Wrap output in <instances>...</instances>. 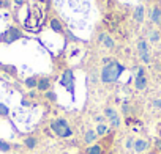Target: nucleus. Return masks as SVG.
<instances>
[{
	"label": "nucleus",
	"mask_w": 161,
	"mask_h": 154,
	"mask_svg": "<svg viewBox=\"0 0 161 154\" xmlns=\"http://www.w3.org/2000/svg\"><path fill=\"white\" fill-rule=\"evenodd\" d=\"M123 71H125V66L120 64V63H117L115 60H114L112 63H109V64H104L103 69H101V74H100L101 82H103L104 85H112V84H115V82L119 80V77L122 75Z\"/></svg>",
	"instance_id": "1"
},
{
	"label": "nucleus",
	"mask_w": 161,
	"mask_h": 154,
	"mask_svg": "<svg viewBox=\"0 0 161 154\" xmlns=\"http://www.w3.org/2000/svg\"><path fill=\"white\" fill-rule=\"evenodd\" d=\"M51 131L60 138H69L73 135V129L69 127L65 118H55L51 121Z\"/></svg>",
	"instance_id": "2"
},
{
	"label": "nucleus",
	"mask_w": 161,
	"mask_h": 154,
	"mask_svg": "<svg viewBox=\"0 0 161 154\" xmlns=\"http://www.w3.org/2000/svg\"><path fill=\"white\" fill-rule=\"evenodd\" d=\"M24 36H25V35H24L18 27H8V28L2 33V36H0V43L11 44V43H14V41H18V39L24 38Z\"/></svg>",
	"instance_id": "3"
},
{
	"label": "nucleus",
	"mask_w": 161,
	"mask_h": 154,
	"mask_svg": "<svg viewBox=\"0 0 161 154\" xmlns=\"http://www.w3.org/2000/svg\"><path fill=\"white\" fill-rule=\"evenodd\" d=\"M60 85L65 87L69 95H74V72H73V69L66 68L63 71V74L60 77Z\"/></svg>",
	"instance_id": "4"
},
{
	"label": "nucleus",
	"mask_w": 161,
	"mask_h": 154,
	"mask_svg": "<svg viewBox=\"0 0 161 154\" xmlns=\"http://www.w3.org/2000/svg\"><path fill=\"white\" fill-rule=\"evenodd\" d=\"M104 116H106V120H109L111 127H119L120 126V116H119V113L115 112L114 107H106L104 109Z\"/></svg>",
	"instance_id": "5"
},
{
	"label": "nucleus",
	"mask_w": 161,
	"mask_h": 154,
	"mask_svg": "<svg viewBox=\"0 0 161 154\" xmlns=\"http://www.w3.org/2000/svg\"><path fill=\"white\" fill-rule=\"evenodd\" d=\"M148 19L155 25H161V5L159 3H155L148 8Z\"/></svg>",
	"instance_id": "6"
},
{
	"label": "nucleus",
	"mask_w": 161,
	"mask_h": 154,
	"mask_svg": "<svg viewBox=\"0 0 161 154\" xmlns=\"http://www.w3.org/2000/svg\"><path fill=\"white\" fill-rule=\"evenodd\" d=\"M98 43H100L103 47L109 49V50L115 49V41H114V38H112L109 33H106V32H103V33L98 35Z\"/></svg>",
	"instance_id": "7"
},
{
	"label": "nucleus",
	"mask_w": 161,
	"mask_h": 154,
	"mask_svg": "<svg viewBox=\"0 0 161 154\" xmlns=\"http://www.w3.org/2000/svg\"><path fill=\"white\" fill-rule=\"evenodd\" d=\"M49 27H51V30H52V32H55V33L66 35L65 25H63V22H62L58 18H51V19H49Z\"/></svg>",
	"instance_id": "8"
},
{
	"label": "nucleus",
	"mask_w": 161,
	"mask_h": 154,
	"mask_svg": "<svg viewBox=\"0 0 161 154\" xmlns=\"http://www.w3.org/2000/svg\"><path fill=\"white\" fill-rule=\"evenodd\" d=\"M51 77L47 75H43V77H38V85H36V90L41 91V93H46L51 90Z\"/></svg>",
	"instance_id": "9"
},
{
	"label": "nucleus",
	"mask_w": 161,
	"mask_h": 154,
	"mask_svg": "<svg viewBox=\"0 0 161 154\" xmlns=\"http://www.w3.org/2000/svg\"><path fill=\"white\" fill-rule=\"evenodd\" d=\"M144 18H145V8H144V5L136 7V10L133 11V19L136 21V24H142L144 22Z\"/></svg>",
	"instance_id": "10"
},
{
	"label": "nucleus",
	"mask_w": 161,
	"mask_h": 154,
	"mask_svg": "<svg viewBox=\"0 0 161 154\" xmlns=\"http://www.w3.org/2000/svg\"><path fill=\"white\" fill-rule=\"evenodd\" d=\"M147 85H148V79H147V75H144V77H134V88H136L137 91L145 90V88H147Z\"/></svg>",
	"instance_id": "11"
},
{
	"label": "nucleus",
	"mask_w": 161,
	"mask_h": 154,
	"mask_svg": "<svg viewBox=\"0 0 161 154\" xmlns=\"http://www.w3.org/2000/svg\"><path fill=\"white\" fill-rule=\"evenodd\" d=\"M147 148H148V141L147 140H144V138H136L134 140V146H133L134 152H144Z\"/></svg>",
	"instance_id": "12"
},
{
	"label": "nucleus",
	"mask_w": 161,
	"mask_h": 154,
	"mask_svg": "<svg viewBox=\"0 0 161 154\" xmlns=\"http://www.w3.org/2000/svg\"><path fill=\"white\" fill-rule=\"evenodd\" d=\"M97 138H98V135H97L95 131H92V129H87V131H86V134H84V143H86V145L95 143Z\"/></svg>",
	"instance_id": "13"
},
{
	"label": "nucleus",
	"mask_w": 161,
	"mask_h": 154,
	"mask_svg": "<svg viewBox=\"0 0 161 154\" xmlns=\"http://www.w3.org/2000/svg\"><path fill=\"white\" fill-rule=\"evenodd\" d=\"M24 146H25L27 149H35V148L38 146V138L33 137V135L25 137V138H24Z\"/></svg>",
	"instance_id": "14"
},
{
	"label": "nucleus",
	"mask_w": 161,
	"mask_h": 154,
	"mask_svg": "<svg viewBox=\"0 0 161 154\" xmlns=\"http://www.w3.org/2000/svg\"><path fill=\"white\" fill-rule=\"evenodd\" d=\"M136 49H137V54H144V52H148L150 47H148V41L147 39H139L136 43Z\"/></svg>",
	"instance_id": "15"
},
{
	"label": "nucleus",
	"mask_w": 161,
	"mask_h": 154,
	"mask_svg": "<svg viewBox=\"0 0 161 154\" xmlns=\"http://www.w3.org/2000/svg\"><path fill=\"white\" fill-rule=\"evenodd\" d=\"M24 85H25L27 88H30V90L36 88V85H38V77H36V75H30V77H27V79L24 80Z\"/></svg>",
	"instance_id": "16"
},
{
	"label": "nucleus",
	"mask_w": 161,
	"mask_h": 154,
	"mask_svg": "<svg viewBox=\"0 0 161 154\" xmlns=\"http://www.w3.org/2000/svg\"><path fill=\"white\" fill-rule=\"evenodd\" d=\"M95 132H97V135H98V137H104V135L109 132V127H108V124L101 123V124H98V126H97Z\"/></svg>",
	"instance_id": "17"
},
{
	"label": "nucleus",
	"mask_w": 161,
	"mask_h": 154,
	"mask_svg": "<svg viewBox=\"0 0 161 154\" xmlns=\"http://www.w3.org/2000/svg\"><path fill=\"white\" fill-rule=\"evenodd\" d=\"M86 154H103V148L101 145H90L86 149Z\"/></svg>",
	"instance_id": "18"
},
{
	"label": "nucleus",
	"mask_w": 161,
	"mask_h": 154,
	"mask_svg": "<svg viewBox=\"0 0 161 154\" xmlns=\"http://www.w3.org/2000/svg\"><path fill=\"white\" fill-rule=\"evenodd\" d=\"M161 39V35L158 30H148V41L150 43H158Z\"/></svg>",
	"instance_id": "19"
},
{
	"label": "nucleus",
	"mask_w": 161,
	"mask_h": 154,
	"mask_svg": "<svg viewBox=\"0 0 161 154\" xmlns=\"http://www.w3.org/2000/svg\"><path fill=\"white\" fill-rule=\"evenodd\" d=\"M11 149H13V145L11 143H8L5 140H0V151H2V152H10Z\"/></svg>",
	"instance_id": "20"
},
{
	"label": "nucleus",
	"mask_w": 161,
	"mask_h": 154,
	"mask_svg": "<svg viewBox=\"0 0 161 154\" xmlns=\"http://www.w3.org/2000/svg\"><path fill=\"white\" fill-rule=\"evenodd\" d=\"M139 58H141L142 63L150 64V63H152V54H150V50H148V52H144V54H139Z\"/></svg>",
	"instance_id": "21"
},
{
	"label": "nucleus",
	"mask_w": 161,
	"mask_h": 154,
	"mask_svg": "<svg viewBox=\"0 0 161 154\" xmlns=\"http://www.w3.org/2000/svg\"><path fill=\"white\" fill-rule=\"evenodd\" d=\"M8 115H10V109L3 102H0V116H8Z\"/></svg>",
	"instance_id": "22"
},
{
	"label": "nucleus",
	"mask_w": 161,
	"mask_h": 154,
	"mask_svg": "<svg viewBox=\"0 0 161 154\" xmlns=\"http://www.w3.org/2000/svg\"><path fill=\"white\" fill-rule=\"evenodd\" d=\"M44 96H46V99H49V101H52V102H55V101H57V95H55L52 90L46 91V95H44Z\"/></svg>",
	"instance_id": "23"
},
{
	"label": "nucleus",
	"mask_w": 161,
	"mask_h": 154,
	"mask_svg": "<svg viewBox=\"0 0 161 154\" xmlns=\"http://www.w3.org/2000/svg\"><path fill=\"white\" fill-rule=\"evenodd\" d=\"M134 137H128L126 138V143H125V146H126V149H133V146H134Z\"/></svg>",
	"instance_id": "24"
},
{
	"label": "nucleus",
	"mask_w": 161,
	"mask_h": 154,
	"mask_svg": "<svg viewBox=\"0 0 161 154\" xmlns=\"http://www.w3.org/2000/svg\"><path fill=\"white\" fill-rule=\"evenodd\" d=\"M122 113H123L125 116L130 113V104H128V102H123V104H122Z\"/></svg>",
	"instance_id": "25"
},
{
	"label": "nucleus",
	"mask_w": 161,
	"mask_h": 154,
	"mask_svg": "<svg viewBox=\"0 0 161 154\" xmlns=\"http://www.w3.org/2000/svg\"><path fill=\"white\" fill-rule=\"evenodd\" d=\"M145 75V68H137V72H136V77H144Z\"/></svg>",
	"instance_id": "26"
},
{
	"label": "nucleus",
	"mask_w": 161,
	"mask_h": 154,
	"mask_svg": "<svg viewBox=\"0 0 161 154\" xmlns=\"http://www.w3.org/2000/svg\"><path fill=\"white\" fill-rule=\"evenodd\" d=\"M95 121H97L98 124H101V123L106 121V116H103V115H97V116H95Z\"/></svg>",
	"instance_id": "27"
},
{
	"label": "nucleus",
	"mask_w": 161,
	"mask_h": 154,
	"mask_svg": "<svg viewBox=\"0 0 161 154\" xmlns=\"http://www.w3.org/2000/svg\"><path fill=\"white\" fill-rule=\"evenodd\" d=\"M152 104H153V107H155V109H161V99H159V98H158V99H153V102H152Z\"/></svg>",
	"instance_id": "28"
},
{
	"label": "nucleus",
	"mask_w": 161,
	"mask_h": 154,
	"mask_svg": "<svg viewBox=\"0 0 161 154\" xmlns=\"http://www.w3.org/2000/svg\"><path fill=\"white\" fill-rule=\"evenodd\" d=\"M25 2H27V0H14V3H16L18 7H22V5H24Z\"/></svg>",
	"instance_id": "29"
},
{
	"label": "nucleus",
	"mask_w": 161,
	"mask_h": 154,
	"mask_svg": "<svg viewBox=\"0 0 161 154\" xmlns=\"http://www.w3.org/2000/svg\"><path fill=\"white\" fill-rule=\"evenodd\" d=\"M155 143H156V149H158V151L161 152V138H158V140H156Z\"/></svg>",
	"instance_id": "30"
},
{
	"label": "nucleus",
	"mask_w": 161,
	"mask_h": 154,
	"mask_svg": "<svg viewBox=\"0 0 161 154\" xmlns=\"http://www.w3.org/2000/svg\"><path fill=\"white\" fill-rule=\"evenodd\" d=\"M10 3L7 2V0H0V8H3V7H8Z\"/></svg>",
	"instance_id": "31"
},
{
	"label": "nucleus",
	"mask_w": 161,
	"mask_h": 154,
	"mask_svg": "<svg viewBox=\"0 0 161 154\" xmlns=\"http://www.w3.org/2000/svg\"><path fill=\"white\" fill-rule=\"evenodd\" d=\"M29 104H30V102H29V101H27V99H22V105H25V107H27V105H29Z\"/></svg>",
	"instance_id": "32"
},
{
	"label": "nucleus",
	"mask_w": 161,
	"mask_h": 154,
	"mask_svg": "<svg viewBox=\"0 0 161 154\" xmlns=\"http://www.w3.org/2000/svg\"><path fill=\"white\" fill-rule=\"evenodd\" d=\"M158 135H159V138H161V127L158 129Z\"/></svg>",
	"instance_id": "33"
},
{
	"label": "nucleus",
	"mask_w": 161,
	"mask_h": 154,
	"mask_svg": "<svg viewBox=\"0 0 161 154\" xmlns=\"http://www.w3.org/2000/svg\"><path fill=\"white\" fill-rule=\"evenodd\" d=\"M156 2H158V0H156Z\"/></svg>",
	"instance_id": "34"
}]
</instances>
